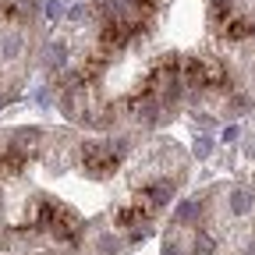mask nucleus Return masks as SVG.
Here are the masks:
<instances>
[{
    "label": "nucleus",
    "instance_id": "8",
    "mask_svg": "<svg viewBox=\"0 0 255 255\" xmlns=\"http://www.w3.org/2000/svg\"><path fill=\"white\" fill-rule=\"evenodd\" d=\"M138 220H142V209H121V213H117V223H121V227H135Z\"/></svg>",
    "mask_w": 255,
    "mask_h": 255
},
{
    "label": "nucleus",
    "instance_id": "11",
    "mask_svg": "<svg viewBox=\"0 0 255 255\" xmlns=\"http://www.w3.org/2000/svg\"><path fill=\"white\" fill-rule=\"evenodd\" d=\"M46 18H50V21L60 18V0H50V4H46Z\"/></svg>",
    "mask_w": 255,
    "mask_h": 255
},
{
    "label": "nucleus",
    "instance_id": "15",
    "mask_svg": "<svg viewBox=\"0 0 255 255\" xmlns=\"http://www.w3.org/2000/svg\"><path fill=\"white\" fill-rule=\"evenodd\" d=\"M245 255H255V245H252V248H248V252H245Z\"/></svg>",
    "mask_w": 255,
    "mask_h": 255
},
{
    "label": "nucleus",
    "instance_id": "14",
    "mask_svg": "<svg viewBox=\"0 0 255 255\" xmlns=\"http://www.w3.org/2000/svg\"><path fill=\"white\" fill-rule=\"evenodd\" d=\"M245 149H248V152L255 156V138H248V145H245Z\"/></svg>",
    "mask_w": 255,
    "mask_h": 255
},
{
    "label": "nucleus",
    "instance_id": "3",
    "mask_svg": "<svg viewBox=\"0 0 255 255\" xmlns=\"http://www.w3.org/2000/svg\"><path fill=\"white\" fill-rule=\"evenodd\" d=\"M39 138H43V135L36 131V128H25V131H14V138H11V149H14V152H21V156L28 159V156H32V149L39 145Z\"/></svg>",
    "mask_w": 255,
    "mask_h": 255
},
{
    "label": "nucleus",
    "instance_id": "6",
    "mask_svg": "<svg viewBox=\"0 0 255 255\" xmlns=\"http://www.w3.org/2000/svg\"><path fill=\"white\" fill-rule=\"evenodd\" d=\"M199 220V202H181L177 206V223H195Z\"/></svg>",
    "mask_w": 255,
    "mask_h": 255
},
{
    "label": "nucleus",
    "instance_id": "13",
    "mask_svg": "<svg viewBox=\"0 0 255 255\" xmlns=\"http://www.w3.org/2000/svg\"><path fill=\"white\" fill-rule=\"evenodd\" d=\"M103 252H107V255H114V252H117V245H114V238H103Z\"/></svg>",
    "mask_w": 255,
    "mask_h": 255
},
{
    "label": "nucleus",
    "instance_id": "12",
    "mask_svg": "<svg viewBox=\"0 0 255 255\" xmlns=\"http://www.w3.org/2000/svg\"><path fill=\"white\" fill-rule=\"evenodd\" d=\"M209 149H213L209 138H199V142H195V156H209Z\"/></svg>",
    "mask_w": 255,
    "mask_h": 255
},
{
    "label": "nucleus",
    "instance_id": "5",
    "mask_svg": "<svg viewBox=\"0 0 255 255\" xmlns=\"http://www.w3.org/2000/svg\"><path fill=\"white\" fill-rule=\"evenodd\" d=\"M252 206H255V199H252V191H248V188H234V191H231V213L248 216Z\"/></svg>",
    "mask_w": 255,
    "mask_h": 255
},
{
    "label": "nucleus",
    "instance_id": "10",
    "mask_svg": "<svg viewBox=\"0 0 255 255\" xmlns=\"http://www.w3.org/2000/svg\"><path fill=\"white\" fill-rule=\"evenodd\" d=\"M89 14H92L89 4H75V7H71V21H89Z\"/></svg>",
    "mask_w": 255,
    "mask_h": 255
},
{
    "label": "nucleus",
    "instance_id": "9",
    "mask_svg": "<svg viewBox=\"0 0 255 255\" xmlns=\"http://www.w3.org/2000/svg\"><path fill=\"white\" fill-rule=\"evenodd\" d=\"M227 36H231V39H241V36H248V25H245L241 18H238V21H231V25H227Z\"/></svg>",
    "mask_w": 255,
    "mask_h": 255
},
{
    "label": "nucleus",
    "instance_id": "2",
    "mask_svg": "<svg viewBox=\"0 0 255 255\" xmlns=\"http://www.w3.org/2000/svg\"><path fill=\"white\" fill-rule=\"evenodd\" d=\"M170 199H174V181L163 177V181H156V184L145 191V199H142V202H145V206H167Z\"/></svg>",
    "mask_w": 255,
    "mask_h": 255
},
{
    "label": "nucleus",
    "instance_id": "1",
    "mask_svg": "<svg viewBox=\"0 0 255 255\" xmlns=\"http://www.w3.org/2000/svg\"><path fill=\"white\" fill-rule=\"evenodd\" d=\"M82 167H85V174L89 177H107V174H114L117 170V159L121 156H114L110 149H100L96 142H89V145H82Z\"/></svg>",
    "mask_w": 255,
    "mask_h": 255
},
{
    "label": "nucleus",
    "instance_id": "4",
    "mask_svg": "<svg viewBox=\"0 0 255 255\" xmlns=\"http://www.w3.org/2000/svg\"><path fill=\"white\" fill-rule=\"evenodd\" d=\"M202 82H206V89L213 85H223V82H227V68H223V64L220 60H209V57H202Z\"/></svg>",
    "mask_w": 255,
    "mask_h": 255
},
{
    "label": "nucleus",
    "instance_id": "7",
    "mask_svg": "<svg viewBox=\"0 0 255 255\" xmlns=\"http://www.w3.org/2000/svg\"><path fill=\"white\" fill-rule=\"evenodd\" d=\"M0 43H4V46H0V53H4V57H14V53L21 50V36H18V32H7Z\"/></svg>",
    "mask_w": 255,
    "mask_h": 255
}]
</instances>
